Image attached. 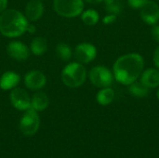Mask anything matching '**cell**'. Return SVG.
<instances>
[{
	"mask_svg": "<svg viewBox=\"0 0 159 158\" xmlns=\"http://www.w3.org/2000/svg\"><path fill=\"white\" fill-rule=\"evenodd\" d=\"M144 67V61L138 53L121 56L114 64V77L122 85L129 86L137 81Z\"/></svg>",
	"mask_w": 159,
	"mask_h": 158,
	"instance_id": "6da1fadb",
	"label": "cell"
},
{
	"mask_svg": "<svg viewBox=\"0 0 159 158\" xmlns=\"http://www.w3.org/2000/svg\"><path fill=\"white\" fill-rule=\"evenodd\" d=\"M28 24L27 18L17 9H6L0 14V33L6 37L22 35Z\"/></svg>",
	"mask_w": 159,
	"mask_h": 158,
	"instance_id": "7a4b0ae2",
	"label": "cell"
},
{
	"mask_svg": "<svg viewBox=\"0 0 159 158\" xmlns=\"http://www.w3.org/2000/svg\"><path fill=\"white\" fill-rule=\"evenodd\" d=\"M87 78V70L80 62H71L67 64L61 72V80L69 88H78L82 86Z\"/></svg>",
	"mask_w": 159,
	"mask_h": 158,
	"instance_id": "3957f363",
	"label": "cell"
},
{
	"mask_svg": "<svg viewBox=\"0 0 159 158\" xmlns=\"http://www.w3.org/2000/svg\"><path fill=\"white\" fill-rule=\"evenodd\" d=\"M53 7L56 13L64 18H75L83 12V0H54Z\"/></svg>",
	"mask_w": 159,
	"mask_h": 158,
	"instance_id": "277c9868",
	"label": "cell"
},
{
	"mask_svg": "<svg viewBox=\"0 0 159 158\" xmlns=\"http://www.w3.org/2000/svg\"><path fill=\"white\" fill-rule=\"evenodd\" d=\"M39 116L35 110L32 107L27 109L20 121V129L25 136H32L35 134L39 129Z\"/></svg>",
	"mask_w": 159,
	"mask_h": 158,
	"instance_id": "5b68a950",
	"label": "cell"
},
{
	"mask_svg": "<svg viewBox=\"0 0 159 158\" xmlns=\"http://www.w3.org/2000/svg\"><path fill=\"white\" fill-rule=\"evenodd\" d=\"M90 82L98 88L110 87L114 81V74L105 66H95L89 72Z\"/></svg>",
	"mask_w": 159,
	"mask_h": 158,
	"instance_id": "8992f818",
	"label": "cell"
},
{
	"mask_svg": "<svg viewBox=\"0 0 159 158\" xmlns=\"http://www.w3.org/2000/svg\"><path fill=\"white\" fill-rule=\"evenodd\" d=\"M10 102L16 109L20 111H26L31 107V98L26 90L15 88L10 92Z\"/></svg>",
	"mask_w": 159,
	"mask_h": 158,
	"instance_id": "52a82bcc",
	"label": "cell"
},
{
	"mask_svg": "<svg viewBox=\"0 0 159 158\" xmlns=\"http://www.w3.org/2000/svg\"><path fill=\"white\" fill-rule=\"evenodd\" d=\"M97 55V49L95 46L89 43H81L75 47V58L80 63H89Z\"/></svg>",
	"mask_w": 159,
	"mask_h": 158,
	"instance_id": "ba28073f",
	"label": "cell"
},
{
	"mask_svg": "<svg viewBox=\"0 0 159 158\" xmlns=\"http://www.w3.org/2000/svg\"><path fill=\"white\" fill-rule=\"evenodd\" d=\"M141 17L149 25L157 24L159 21V6L154 1H147L141 7Z\"/></svg>",
	"mask_w": 159,
	"mask_h": 158,
	"instance_id": "9c48e42d",
	"label": "cell"
},
{
	"mask_svg": "<svg viewBox=\"0 0 159 158\" xmlns=\"http://www.w3.org/2000/svg\"><path fill=\"white\" fill-rule=\"evenodd\" d=\"M47 83L46 75L40 71L28 72L24 76V84L27 88L31 90H39L45 87Z\"/></svg>",
	"mask_w": 159,
	"mask_h": 158,
	"instance_id": "30bf717a",
	"label": "cell"
},
{
	"mask_svg": "<svg viewBox=\"0 0 159 158\" xmlns=\"http://www.w3.org/2000/svg\"><path fill=\"white\" fill-rule=\"evenodd\" d=\"M7 54L16 61H25L30 56L29 47L20 41H12L7 47Z\"/></svg>",
	"mask_w": 159,
	"mask_h": 158,
	"instance_id": "8fae6325",
	"label": "cell"
},
{
	"mask_svg": "<svg viewBox=\"0 0 159 158\" xmlns=\"http://www.w3.org/2000/svg\"><path fill=\"white\" fill-rule=\"evenodd\" d=\"M44 13V5L40 0H31L25 7V17L31 21L39 20Z\"/></svg>",
	"mask_w": 159,
	"mask_h": 158,
	"instance_id": "7c38bea8",
	"label": "cell"
},
{
	"mask_svg": "<svg viewBox=\"0 0 159 158\" xmlns=\"http://www.w3.org/2000/svg\"><path fill=\"white\" fill-rule=\"evenodd\" d=\"M20 81V76L15 72H6L0 77V88L3 90H11L15 88Z\"/></svg>",
	"mask_w": 159,
	"mask_h": 158,
	"instance_id": "4fadbf2b",
	"label": "cell"
},
{
	"mask_svg": "<svg viewBox=\"0 0 159 158\" xmlns=\"http://www.w3.org/2000/svg\"><path fill=\"white\" fill-rule=\"evenodd\" d=\"M141 83L148 88L159 87V70L149 68L143 71L141 74Z\"/></svg>",
	"mask_w": 159,
	"mask_h": 158,
	"instance_id": "5bb4252c",
	"label": "cell"
},
{
	"mask_svg": "<svg viewBox=\"0 0 159 158\" xmlns=\"http://www.w3.org/2000/svg\"><path fill=\"white\" fill-rule=\"evenodd\" d=\"M48 103H49V100L48 95L42 91L36 92L31 99V107L36 112L45 110L48 106Z\"/></svg>",
	"mask_w": 159,
	"mask_h": 158,
	"instance_id": "9a60e30c",
	"label": "cell"
},
{
	"mask_svg": "<svg viewBox=\"0 0 159 158\" xmlns=\"http://www.w3.org/2000/svg\"><path fill=\"white\" fill-rule=\"evenodd\" d=\"M114 99H115V92L109 87L103 88L102 89H101L97 93V96H96V100L98 103L102 106H106L110 104L114 101Z\"/></svg>",
	"mask_w": 159,
	"mask_h": 158,
	"instance_id": "2e32d148",
	"label": "cell"
},
{
	"mask_svg": "<svg viewBox=\"0 0 159 158\" xmlns=\"http://www.w3.org/2000/svg\"><path fill=\"white\" fill-rule=\"evenodd\" d=\"M30 49L35 56H41L47 51V41L41 36L34 37L31 43Z\"/></svg>",
	"mask_w": 159,
	"mask_h": 158,
	"instance_id": "e0dca14e",
	"label": "cell"
},
{
	"mask_svg": "<svg viewBox=\"0 0 159 158\" xmlns=\"http://www.w3.org/2000/svg\"><path fill=\"white\" fill-rule=\"evenodd\" d=\"M129 91L131 95L137 98H143L148 95L149 88L143 85L141 82H133L130 85H129Z\"/></svg>",
	"mask_w": 159,
	"mask_h": 158,
	"instance_id": "ac0fdd59",
	"label": "cell"
},
{
	"mask_svg": "<svg viewBox=\"0 0 159 158\" xmlns=\"http://www.w3.org/2000/svg\"><path fill=\"white\" fill-rule=\"evenodd\" d=\"M81 19L87 25H95L99 21V13L94 9H88L81 13Z\"/></svg>",
	"mask_w": 159,
	"mask_h": 158,
	"instance_id": "d6986e66",
	"label": "cell"
},
{
	"mask_svg": "<svg viewBox=\"0 0 159 158\" xmlns=\"http://www.w3.org/2000/svg\"><path fill=\"white\" fill-rule=\"evenodd\" d=\"M56 54L57 57L61 60H62L63 61H67L72 58V49L70 47L69 45L67 44H59L56 47Z\"/></svg>",
	"mask_w": 159,
	"mask_h": 158,
	"instance_id": "ffe728a7",
	"label": "cell"
},
{
	"mask_svg": "<svg viewBox=\"0 0 159 158\" xmlns=\"http://www.w3.org/2000/svg\"><path fill=\"white\" fill-rule=\"evenodd\" d=\"M105 1V7L107 12L110 14L118 15L121 11V5L116 0H104Z\"/></svg>",
	"mask_w": 159,
	"mask_h": 158,
	"instance_id": "44dd1931",
	"label": "cell"
},
{
	"mask_svg": "<svg viewBox=\"0 0 159 158\" xmlns=\"http://www.w3.org/2000/svg\"><path fill=\"white\" fill-rule=\"evenodd\" d=\"M148 0H129V5L132 8H141Z\"/></svg>",
	"mask_w": 159,
	"mask_h": 158,
	"instance_id": "7402d4cb",
	"label": "cell"
},
{
	"mask_svg": "<svg viewBox=\"0 0 159 158\" xmlns=\"http://www.w3.org/2000/svg\"><path fill=\"white\" fill-rule=\"evenodd\" d=\"M116 15H115V14H108V15H106L103 19H102V22L104 23V24H112V23H114L115 21H116Z\"/></svg>",
	"mask_w": 159,
	"mask_h": 158,
	"instance_id": "603a6c76",
	"label": "cell"
},
{
	"mask_svg": "<svg viewBox=\"0 0 159 158\" xmlns=\"http://www.w3.org/2000/svg\"><path fill=\"white\" fill-rule=\"evenodd\" d=\"M152 35L155 40L159 42V25H154V27L152 28Z\"/></svg>",
	"mask_w": 159,
	"mask_h": 158,
	"instance_id": "cb8c5ba5",
	"label": "cell"
},
{
	"mask_svg": "<svg viewBox=\"0 0 159 158\" xmlns=\"http://www.w3.org/2000/svg\"><path fill=\"white\" fill-rule=\"evenodd\" d=\"M153 60H154V62H155V65L157 67V69L159 70V47L155 50V53H154V57H153Z\"/></svg>",
	"mask_w": 159,
	"mask_h": 158,
	"instance_id": "d4e9b609",
	"label": "cell"
},
{
	"mask_svg": "<svg viewBox=\"0 0 159 158\" xmlns=\"http://www.w3.org/2000/svg\"><path fill=\"white\" fill-rule=\"evenodd\" d=\"M7 0H0V14L7 9Z\"/></svg>",
	"mask_w": 159,
	"mask_h": 158,
	"instance_id": "484cf974",
	"label": "cell"
},
{
	"mask_svg": "<svg viewBox=\"0 0 159 158\" xmlns=\"http://www.w3.org/2000/svg\"><path fill=\"white\" fill-rule=\"evenodd\" d=\"M35 31H36L35 26H34V24H32V23H29V24H28V26H27V30H26V32H28V33H30V34H34V33H35Z\"/></svg>",
	"mask_w": 159,
	"mask_h": 158,
	"instance_id": "4316f807",
	"label": "cell"
},
{
	"mask_svg": "<svg viewBox=\"0 0 159 158\" xmlns=\"http://www.w3.org/2000/svg\"><path fill=\"white\" fill-rule=\"evenodd\" d=\"M83 1H86V2L90 3V4H98V3H101L103 0H83Z\"/></svg>",
	"mask_w": 159,
	"mask_h": 158,
	"instance_id": "83f0119b",
	"label": "cell"
},
{
	"mask_svg": "<svg viewBox=\"0 0 159 158\" xmlns=\"http://www.w3.org/2000/svg\"><path fill=\"white\" fill-rule=\"evenodd\" d=\"M157 99L159 100V88L158 89H157Z\"/></svg>",
	"mask_w": 159,
	"mask_h": 158,
	"instance_id": "f1b7e54d",
	"label": "cell"
}]
</instances>
